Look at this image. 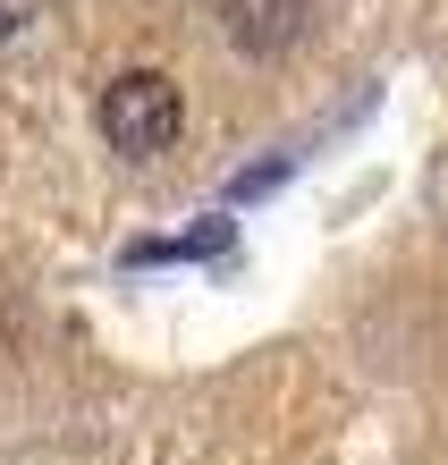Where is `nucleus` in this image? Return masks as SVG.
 <instances>
[{"mask_svg":"<svg viewBox=\"0 0 448 465\" xmlns=\"http://www.w3.org/2000/svg\"><path fill=\"white\" fill-rule=\"evenodd\" d=\"M304 17H314V0H220V25H229V43L245 51V60L288 51L304 35Z\"/></svg>","mask_w":448,"mask_h":465,"instance_id":"nucleus-2","label":"nucleus"},{"mask_svg":"<svg viewBox=\"0 0 448 465\" xmlns=\"http://www.w3.org/2000/svg\"><path fill=\"white\" fill-rule=\"evenodd\" d=\"M178 127H186V102H178V85L161 68H127L119 85L102 94V135H110V153H127V161L170 153Z\"/></svg>","mask_w":448,"mask_h":465,"instance_id":"nucleus-1","label":"nucleus"},{"mask_svg":"<svg viewBox=\"0 0 448 465\" xmlns=\"http://www.w3.org/2000/svg\"><path fill=\"white\" fill-rule=\"evenodd\" d=\"M279 178H288V161H254V170H237V186H229V195H271Z\"/></svg>","mask_w":448,"mask_h":465,"instance_id":"nucleus-4","label":"nucleus"},{"mask_svg":"<svg viewBox=\"0 0 448 465\" xmlns=\"http://www.w3.org/2000/svg\"><path fill=\"white\" fill-rule=\"evenodd\" d=\"M229 237H237V221H194L186 237H144V245H127V262H212V254H229Z\"/></svg>","mask_w":448,"mask_h":465,"instance_id":"nucleus-3","label":"nucleus"}]
</instances>
